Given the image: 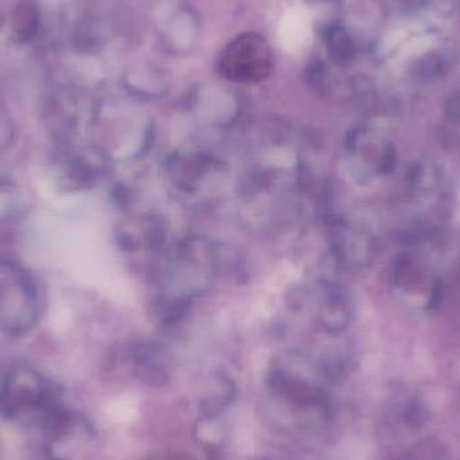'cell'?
<instances>
[{"mask_svg":"<svg viewBox=\"0 0 460 460\" xmlns=\"http://www.w3.org/2000/svg\"><path fill=\"white\" fill-rule=\"evenodd\" d=\"M218 65L229 80L256 83L272 73L273 51L264 37L256 32H245L224 49Z\"/></svg>","mask_w":460,"mask_h":460,"instance_id":"1","label":"cell"},{"mask_svg":"<svg viewBox=\"0 0 460 460\" xmlns=\"http://www.w3.org/2000/svg\"><path fill=\"white\" fill-rule=\"evenodd\" d=\"M326 38L330 57L335 62L343 64V62L350 61L353 58L356 54V46L345 30L341 27H330L327 30Z\"/></svg>","mask_w":460,"mask_h":460,"instance_id":"2","label":"cell"},{"mask_svg":"<svg viewBox=\"0 0 460 460\" xmlns=\"http://www.w3.org/2000/svg\"><path fill=\"white\" fill-rule=\"evenodd\" d=\"M108 415L116 421H129L137 416V402L128 399H118L110 402Z\"/></svg>","mask_w":460,"mask_h":460,"instance_id":"3","label":"cell"},{"mask_svg":"<svg viewBox=\"0 0 460 460\" xmlns=\"http://www.w3.org/2000/svg\"><path fill=\"white\" fill-rule=\"evenodd\" d=\"M413 72L418 75H435L442 72L443 59L439 54L427 53L419 57L416 64L413 65Z\"/></svg>","mask_w":460,"mask_h":460,"instance_id":"4","label":"cell"},{"mask_svg":"<svg viewBox=\"0 0 460 460\" xmlns=\"http://www.w3.org/2000/svg\"><path fill=\"white\" fill-rule=\"evenodd\" d=\"M402 5L407 8H412V10H418V8L424 7L429 0H400Z\"/></svg>","mask_w":460,"mask_h":460,"instance_id":"5","label":"cell"},{"mask_svg":"<svg viewBox=\"0 0 460 460\" xmlns=\"http://www.w3.org/2000/svg\"><path fill=\"white\" fill-rule=\"evenodd\" d=\"M307 2H308V0H307ZM313 2H316V3H318V2H324V0H313Z\"/></svg>","mask_w":460,"mask_h":460,"instance_id":"6","label":"cell"}]
</instances>
